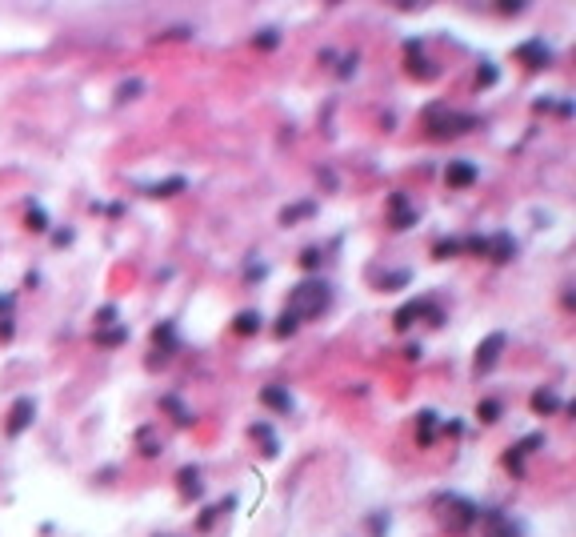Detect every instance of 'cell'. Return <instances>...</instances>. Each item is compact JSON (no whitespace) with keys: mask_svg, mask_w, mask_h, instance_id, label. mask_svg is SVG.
<instances>
[{"mask_svg":"<svg viewBox=\"0 0 576 537\" xmlns=\"http://www.w3.org/2000/svg\"><path fill=\"white\" fill-rule=\"evenodd\" d=\"M504 345H509V337L504 333H488L484 341H480L477 349V373H488L496 361H500V353H504Z\"/></svg>","mask_w":576,"mask_h":537,"instance_id":"obj_7","label":"cell"},{"mask_svg":"<svg viewBox=\"0 0 576 537\" xmlns=\"http://www.w3.org/2000/svg\"><path fill=\"white\" fill-rule=\"evenodd\" d=\"M532 409L548 417V413H557V409H560V397H557V393H552V389H541V393H532Z\"/></svg>","mask_w":576,"mask_h":537,"instance_id":"obj_16","label":"cell"},{"mask_svg":"<svg viewBox=\"0 0 576 537\" xmlns=\"http://www.w3.org/2000/svg\"><path fill=\"white\" fill-rule=\"evenodd\" d=\"M424 129H429L432 137H461V132L477 129V116L452 113V109H445V104H432L429 113H424Z\"/></svg>","mask_w":576,"mask_h":537,"instance_id":"obj_2","label":"cell"},{"mask_svg":"<svg viewBox=\"0 0 576 537\" xmlns=\"http://www.w3.org/2000/svg\"><path fill=\"white\" fill-rule=\"evenodd\" d=\"M128 337V329H109V333H96V341L100 345H120Z\"/></svg>","mask_w":576,"mask_h":537,"instance_id":"obj_25","label":"cell"},{"mask_svg":"<svg viewBox=\"0 0 576 537\" xmlns=\"http://www.w3.org/2000/svg\"><path fill=\"white\" fill-rule=\"evenodd\" d=\"M141 453H144V457H157V453H160V445L152 441V433H148V429L141 433Z\"/></svg>","mask_w":576,"mask_h":537,"instance_id":"obj_26","label":"cell"},{"mask_svg":"<svg viewBox=\"0 0 576 537\" xmlns=\"http://www.w3.org/2000/svg\"><path fill=\"white\" fill-rule=\"evenodd\" d=\"M480 509L472 501H464V497H440V525H445L448 534H468L472 525H477Z\"/></svg>","mask_w":576,"mask_h":537,"instance_id":"obj_3","label":"cell"},{"mask_svg":"<svg viewBox=\"0 0 576 537\" xmlns=\"http://www.w3.org/2000/svg\"><path fill=\"white\" fill-rule=\"evenodd\" d=\"M416 317H429L432 325H440V321H445V317H440V309H436L432 301H424V297H420V301H408L404 309H397V329H408Z\"/></svg>","mask_w":576,"mask_h":537,"instance_id":"obj_5","label":"cell"},{"mask_svg":"<svg viewBox=\"0 0 576 537\" xmlns=\"http://www.w3.org/2000/svg\"><path fill=\"white\" fill-rule=\"evenodd\" d=\"M260 313L256 309H244V313H237V321H232V329H237L240 337H253V333H260Z\"/></svg>","mask_w":576,"mask_h":537,"instance_id":"obj_14","label":"cell"},{"mask_svg":"<svg viewBox=\"0 0 576 537\" xmlns=\"http://www.w3.org/2000/svg\"><path fill=\"white\" fill-rule=\"evenodd\" d=\"M184 189V177H173V180H160V185H152L148 189V196H176Z\"/></svg>","mask_w":576,"mask_h":537,"instance_id":"obj_18","label":"cell"},{"mask_svg":"<svg viewBox=\"0 0 576 537\" xmlns=\"http://www.w3.org/2000/svg\"><path fill=\"white\" fill-rule=\"evenodd\" d=\"M512 253H516V241H512L509 233H496V237H488V241H484V257H493L496 265L512 260Z\"/></svg>","mask_w":576,"mask_h":537,"instance_id":"obj_9","label":"cell"},{"mask_svg":"<svg viewBox=\"0 0 576 537\" xmlns=\"http://www.w3.org/2000/svg\"><path fill=\"white\" fill-rule=\"evenodd\" d=\"M4 309H13V297H0V313Z\"/></svg>","mask_w":576,"mask_h":537,"instance_id":"obj_33","label":"cell"},{"mask_svg":"<svg viewBox=\"0 0 576 537\" xmlns=\"http://www.w3.org/2000/svg\"><path fill=\"white\" fill-rule=\"evenodd\" d=\"M112 321H116V309H112V305H104V309H100V321H96V325H112Z\"/></svg>","mask_w":576,"mask_h":537,"instance_id":"obj_31","label":"cell"},{"mask_svg":"<svg viewBox=\"0 0 576 537\" xmlns=\"http://www.w3.org/2000/svg\"><path fill=\"white\" fill-rule=\"evenodd\" d=\"M160 405H164V409H173V413H176V425H189V421H192V413H189V409H184V405H180L176 397H164Z\"/></svg>","mask_w":576,"mask_h":537,"instance_id":"obj_21","label":"cell"},{"mask_svg":"<svg viewBox=\"0 0 576 537\" xmlns=\"http://www.w3.org/2000/svg\"><path fill=\"white\" fill-rule=\"evenodd\" d=\"M317 212V205L312 201H304V205H292V209L280 212V225H292V221H301V217H312Z\"/></svg>","mask_w":576,"mask_h":537,"instance_id":"obj_17","label":"cell"},{"mask_svg":"<svg viewBox=\"0 0 576 537\" xmlns=\"http://www.w3.org/2000/svg\"><path fill=\"white\" fill-rule=\"evenodd\" d=\"M408 225H416V212L408 209L404 193H392V228H408Z\"/></svg>","mask_w":576,"mask_h":537,"instance_id":"obj_12","label":"cell"},{"mask_svg":"<svg viewBox=\"0 0 576 537\" xmlns=\"http://www.w3.org/2000/svg\"><path fill=\"white\" fill-rule=\"evenodd\" d=\"M408 72H413V77H420V81H432V77H436V68L420 56V49H416V45H408Z\"/></svg>","mask_w":576,"mask_h":537,"instance_id":"obj_13","label":"cell"},{"mask_svg":"<svg viewBox=\"0 0 576 537\" xmlns=\"http://www.w3.org/2000/svg\"><path fill=\"white\" fill-rule=\"evenodd\" d=\"M253 45L256 49H276V45H280V33H276V29H260V33L253 36Z\"/></svg>","mask_w":576,"mask_h":537,"instance_id":"obj_19","label":"cell"},{"mask_svg":"<svg viewBox=\"0 0 576 537\" xmlns=\"http://www.w3.org/2000/svg\"><path fill=\"white\" fill-rule=\"evenodd\" d=\"M452 253H461V241H440V244H436V257H440V260L452 257Z\"/></svg>","mask_w":576,"mask_h":537,"instance_id":"obj_27","label":"cell"},{"mask_svg":"<svg viewBox=\"0 0 576 537\" xmlns=\"http://www.w3.org/2000/svg\"><path fill=\"white\" fill-rule=\"evenodd\" d=\"M416 421H420V441L429 445V441H432V433H436V413H420Z\"/></svg>","mask_w":576,"mask_h":537,"instance_id":"obj_20","label":"cell"},{"mask_svg":"<svg viewBox=\"0 0 576 537\" xmlns=\"http://www.w3.org/2000/svg\"><path fill=\"white\" fill-rule=\"evenodd\" d=\"M516 56H520L528 68H544L548 61H552V49H548L544 40H528V45H520V49H516Z\"/></svg>","mask_w":576,"mask_h":537,"instance_id":"obj_10","label":"cell"},{"mask_svg":"<svg viewBox=\"0 0 576 537\" xmlns=\"http://www.w3.org/2000/svg\"><path fill=\"white\" fill-rule=\"evenodd\" d=\"M477 81H480V84H493V81H496V68H493V65H484V68H480Z\"/></svg>","mask_w":576,"mask_h":537,"instance_id":"obj_32","label":"cell"},{"mask_svg":"<svg viewBox=\"0 0 576 537\" xmlns=\"http://www.w3.org/2000/svg\"><path fill=\"white\" fill-rule=\"evenodd\" d=\"M32 417H36V401H32V397H16L13 409H8V425H4L8 437H20V433L32 425Z\"/></svg>","mask_w":576,"mask_h":537,"instance_id":"obj_4","label":"cell"},{"mask_svg":"<svg viewBox=\"0 0 576 537\" xmlns=\"http://www.w3.org/2000/svg\"><path fill=\"white\" fill-rule=\"evenodd\" d=\"M477 521H480V537H520V529H516L500 509H484Z\"/></svg>","mask_w":576,"mask_h":537,"instance_id":"obj_6","label":"cell"},{"mask_svg":"<svg viewBox=\"0 0 576 537\" xmlns=\"http://www.w3.org/2000/svg\"><path fill=\"white\" fill-rule=\"evenodd\" d=\"M260 401H264L269 409H276V413H288V409H292V397H288L280 385H269V389L260 393Z\"/></svg>","mask_w":576,"mask_h":537,"instance_id":"obj_15","label":"cell"},{"mask_svg":"<svg viewBox=\"0 0 576 537\" xmlns=\"http://www.w3.org/2000/svg\"><path fill=\"white\" fill-rule=\"evenodd\" d=\"M477 417H480V421H496V417H500V401H480Z\"/></svg>","mask_w":576,"mask_h":537,"instance_id":"obj_24","label":"cell"},{"mask_svg":"<svg viewBox=\"0 0 576 537\" xmlns=\"http://www.w3.org/2000/svg\"><path fill=\"white\" fill-rule=\"evenodd\" d=\"M301 265H304V269H317V265H320V249H304Z\"/></svg>","mask_w":576,"mask_h":537,"instance_id":"obj_29","label":"cell"},{"mask_svg":"<svg viewBox=\"0 0 576 537\" xmlns=\"http://www.w3.org/2000/svg\"><path fill=\"white\" fill-rule=\"evenodd\" d=\"M152 341H157V357H152V361H168V357H173V349H176V329L164 321V325L152 333Z\"/></svg>","mask_w":576,"mask_h":537,"instance_id":"obj_11","label":"cell"},{"mask_svg":"<svg viewBox=\"0 0 576 537\" xmlns=\"http://www.w3.org/2000/svg\"><path fill=\"white\" fill-rule=\"evenodd\" d=\"M29 228H36V233H45V212H40V209H29Z\"/></svg>","mask_w":576,"mask_h":537,"instance_id":"obj_28","label":"cell"},{"mask_svg":"<svg viewBox=\"0 0 576 537\" xmlns=\"http://www.w3.org/2000/svg\"><path fill=\"white\" fill-rule=\"evenodd\" d=\"M445 180H448V189H468V185L477 180V164L472 161H448Z\"/></svg>","mask_w":576,"mask_h":537,"instance_id":"obj_8","label":"cell"},{"mask_svg":"<svg viewBox=\"0 0 576 537\" xmlns=\"http://www.w3.org/2000/svg\"><path fill=\"white\" fill-rule=\"evenodd\" d=\"M253 437H260V441H264V453H276V437H272V429H269V425H253Z\"/></svg>","mask_w":576,"mask_h":537,"instance_id":"obj_22","label":"cell"},{"mask_svg":"<svg viewBox=\"0 0 576 537\" xmlns=\"http://www.w3.org/2000/svg\"><path fill=\"white\" fill-rule=\"evenodd\" d=\"M276 333H280V337H288V333H296V321H292V317H280V325H276Z\"/></svg>","mask_w":576,"mask_h":537,"instance_id":"obj_30","label":"cell"},{"mask_svg":"<svg viewBox=\"0 0 576 537\" xmlns=\"http://www.w3.org/2000/svg\"><path fill=\"white\" fill-rule=\"evenodd\" d=\"M180 489H184V493H200V473H196V469H180Z\"/></svg>","mask_w":576,"mask_h":537,"instance_id":"obj_23","label":"cell"},{"mask_svg":"<svg viewBox=\"0 0 576 537\" xmlns=\"http://www.w3.org/2000/svg\"><path fill=\"white\" fill-rule=\"evenodd\" d=\"M333 305V289H328V281H320V277H308V281H301L292 293H288V305H285V313L301 325V321H312V317H320V313Z\"/></svg>","mask_w":576,"mask_h":537,"instance_id":"obj_1","label":"cell"}]
</instances>
